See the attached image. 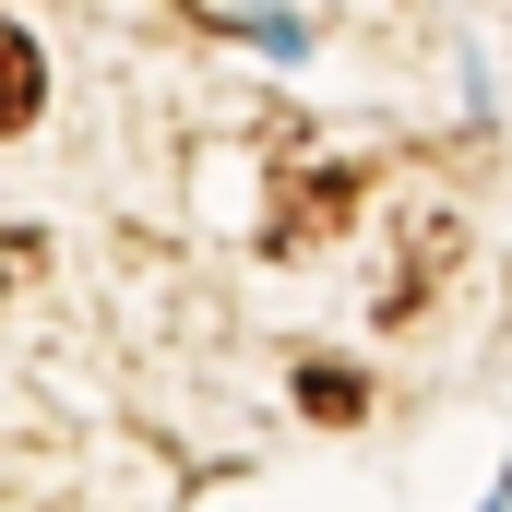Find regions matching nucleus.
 Listing matches in <instances>:
<instances>
[{"instance_id":"7ed1b4c3","label":"nucleus","mask_w":512,"mask_h":512,"mask_svg":"<svg viewBox=\"0 0 512 512\" xmlns=\"http://www.w3.org/2000/svg\"><path fill=\"white\" fill-rule=\"evenodd\" d=\"M298 405H310V417H334V429H346V417H358V405H370V393H358V370H334V358H310V370H298Z\"/></svg>"},{"instance_id":"f257e3e1","label":"nucleus","mask_w":512,"mask_h":512,"mask_svg":"<svg viewBox=\"0 0 512 512\" xmlns=\"http://www.w3.org/2000/svg\"><path fill=\"white\" fill-rule=\"evenodd\" d=\"M346 215H358V179H346V167H310L298 203H274V251H310V239H334Z\"/></svg>"},{"instance_id":"f03ea898","label":"nucleus","mask_w":512,"mask_h":512,"mask_svg":"<svg viewBox=\"0 0 512 512\" xmlns=\"http://www.w3.org/2000/svg\"><path fill=\"white\" fill-rule=\"evenodd\" d=\"M36 96H48V60H36V36H24V24H0V131L36 120Z\"/></svg>"}]
</instances>
